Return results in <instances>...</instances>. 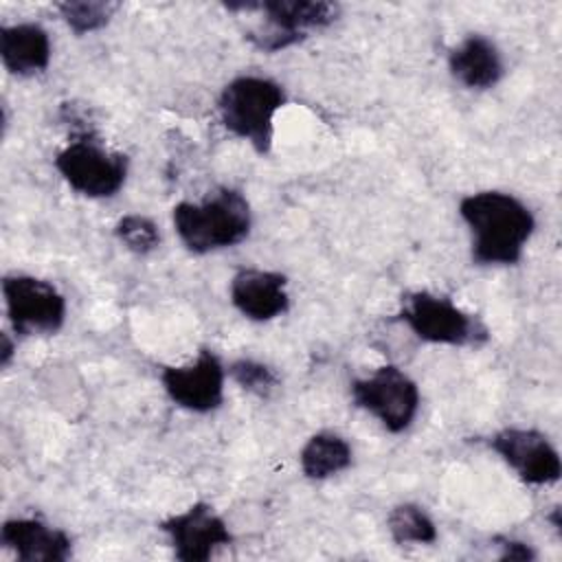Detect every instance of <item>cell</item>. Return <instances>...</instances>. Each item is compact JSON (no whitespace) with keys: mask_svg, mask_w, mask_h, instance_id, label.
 <instances>
[{"mask_svg":"<svg viewBox=\"0 0 562 562\" xmlns=\"http://www.w3.org/2000/svg\"><path fill=\"white\" fill-rule=\"evenodd\" d=\"M459 215L472 235V259L481 266L518 263L533 235V213L512 193L476 191L459 202Z\"/></svg>","mask_w":562,"mask_h":562,"instance_id":"6da1fadb","label":"cell"},{"mask_svg":"<svg viewBox=\"0 0 562 562\" xmlns=\"http://www.w3.org/2000/svg\"><path fill=\"white\" fill-rule=\"evenodd\" d=\"M171 220L180 241L195 255L237 246L252 226L250 204L237 189H220L202 202H180Z\"/></svg>","mask_w":562,"mask_h":562,"instance_id":"7a4b0ae2","label":"cell"},{"mask_svg":"<svg viewBox=\"0 0 562 562\" xmlns=\"http://www.w3.org/2000/svg\"><path fill=\"white\" fill-rule=\"evenodd\" d=\"M285 103L283 88L257 75L235 77L220 94L217 108L224 127L252 145L255 151L268 154L274 134V116Z\"/></svg>","mask_w":562,"mask_h":562,"instance_id":"3957f363","label":"cell"},{"mask_svg":"<svg viewBox=\"0 0 562 562\" xmlns=\"http://www.w3.org/2000/svg\"><path fill=\"white\" fill-rule=\"evenodd\" d=\"M400 318L408 329L432 345H479L487 338V327L465 310H461L452 299L417 290L402 299Z\"/></svg>","mask_w":562,"mask_h":562,"instance_id":"277c9868","label":"cell"},{"mask_svg":"<svg viewBox=\"0 0 562 562\" xmlns=\"http://www.w3.org/2000/svg\"><path fill=\"white\" fill-rule=\"evenodd\" d=\"M55 167L70 189L88 198H110L127 178V158L103 147L88 132L75 136L55 156Z\"/></svg>","mask_w":562,"mask_h":562,"instance_id":"5b68a950","label":"cell"},{"mask_svg":"<svg viewBox=\"0 0 562 562\" xmlns=\"http://www.w3.org/2000/svg\"><path fill=\"white\" fill-rule=\"evenodd\" d=\"M351 400L393 435L404 432L419 411L415 380L395 364H384L371 375L356 380L351 384Z\"/></svg>","mask_w":562,"mask_h":562,"instance_id":"8992f818","label":"cell"},{"mask_svg":"<svg viewBox=\"0 0 562 562\" xmlns=\"http://www.w3.org/2000/svg\"><path fill=\"white\" fill-rule=\"evenodd\" d=\"M259 11L266 15V22L248 40L259 50L274 53L301 42L312 29L329 26L338 18L340 7L325 0H268L259 2Z\"/></svg>","mask_w":562,"mask_h":562,"instance_id":"52a82bcc","label":"cell"},{"mask_svg":"<svg viewBox=\"0 0 562 562\" xmlns=\"http://www.w3.org/2000/svg\"><path fill=\"white\" fill-rule=\"evenodd\" d=\"M2 294L18 334H53L64 325L66 301L53 283L31 274H9L2 281Z\"/></svg>","mask_w":562,"mask_h":562,"instance_id":"ba28073f","label":"cell"},{"mask_svg":"<svg viewBox=\"0 0 562 562\" xmlns=\"http://www.w3.org/2000/svg\"><path fill=\"white\" fill-rule=\"evenodd\" d=\"M160 531L182 562H206L233 538L224 518L209 503H193L184 512L171 514L160 522Z\"/></svg>","mask_w":562,"mask_h":562,"instance_id":"9c48e42d","label":"cell"},{"mask_svg":"<svg viewBox=\"0 0 562 562\" xmlns=\"http://www.w3.org/2000/svg\"><path fill=\"white\" fill-rule=\"evenodd\" d=\"M226 371L220 358L202 349L195 360L178 367H165L160 382L173 404L191 413L215 411L224 402Z\"/></svg>","mask_w":562,"mask_h":562,"instance_id":"30bf717a","label":"cell"},{"mask_svg":"<svg viewBox=\"0 0 562 562\" xmlns=\"http://www.w3.org/2000/svg\"><path fill=\"white\" fill-rule=\"evenodd\" d=\"M490 446L529 485H551L562 474L560 454L540 430L503 428L490 439Z\"/></svg>","mask_w":562,"mask_h":562,"instance_id":"8fae6325","label":"cell"},{"mask_svg":"<svg viewBox=\"0 0 562 562\" xmlns=\"http://www.w3.org/2000/svg\"><path fill=\"white\" fill-rule=\"evenodd\" d=\"M231 301L250 321H272L290 305L288 281L272 270H239L231 281Z\"/></svg>","mask_w":562,"mask_h":562,"instance_id":"7c38bea8","label":"cell"},{"mask_svg":"<svg viewBox=\"0 0 562 562\" xmlns=\"http://www.w3.org/2000/svg\"><path fill=\"white\" fill-rule=\"evenodd\" d=\"M0 542L22 562H64L72 540L66 531L37 518H11L0 529Z\"/></svg>","mask_w":562,"mask_h":562,"instance_id":"4fadbf2b","label":"cell"},{"mask_svg":"<svg viewBox=\"0 0 562 562\" xmlns=\"http://www.w3.org/2000/svg\"><path fill=\"white\" fill-rule=\"evenodd\" d=\"M448 66L452 77L470 90H487L496 86L505 72L496 44L479 33L468 35L452 48Z\"/></svg>","mask_w":562,"mask_h":562,"instance_id":"5bb4252c","label":"cell"},{"mask_svg":"<svg viewBox=\"0 0 562 562\" xmlns=\"http://www.w3.org/2000/svg\"><path fill=\"white\" fill-rule=\"evenodd\" d=\"M0 57L9 72L29 77L42 72L50 61L48 33L33 22L0 29Z\"/></svg>","mask_w":562,"mask_h":562,"instance_id":"9a60e30c","label":"cell"},{"mask_svg":"<svg viewBox=\"0 0 562 562\" xmlns=\"http://www.w3.org/2000/svg\"><path fill=\"white\" fill-rule=\"evenodd\" d=\"M299 461L307 479L321 481L351 465V448L336 432H316L305 441Z\"/></svg>","mask_w":562,"mask_h":562,"instance_id":"2e32d148","label":"cell"},{"mask_svg":"<svg viewBox=\"0 0 562 562\" xmlns=\"http://www.w3.org/2000/svg\"><path fill=\"white\" fill-rule=\"evenodd\" d=\"M386 527L397 544H430L437 540L435 520L415 503H402L386 516Z\"/></svg>","mask_w":562,"mask_h":562,"instance_id":"e0dca14e","label":"cell"},{"mask_svg":"<svg viewBox=\"0 0 562 562\" xmlns=\"http://www.w3.org/2000/svg\"><path fill=\"white\" fill-rule=\"evenodd\" d=\"M64 22L75 33H90L110 22L114 11L119 9L116 2H103V0H68L55 4Z\"/></svg>","mask_w":562,"mask_h":562,"instance_id":"ac0fdd59","label":"cell"},{"mask_svg":"<svg viewBox=\"0 0 562 562\" xmlns=\"http://www.w3.org/2000/svg\"><path fill=\"white\" fill-rule=\"evenodd\" d=\"M114 233L119 237V241L136 252V255H147L151 252L158 241H160V233H158V226L145 217V215H138V213H132V215H123L116 226H114Z\"/></svg>","mask_w":562,"mask_h":562,"instance_id":"d6986e66","label":"cell"},{"mask_svg":"<svg viewBox=\"0 0 562 562\" xmlns=\"http://www.w3.org/2000/svg\"><path fill=\"white\" fill-rule=\"evenodd\" d=\"M228 375L248 393H255L259 397H268L277 386H279V378L277 373L266 367L263 362L250 360V358H241L235 360L228 367Z\"/></svg>","mask_w":562,"mask_h":562,"instance_id":"ffe728a7","label":"cell"},{"mask_svg":"<svg viewBox=\"0 0 562 562\" xmlns=\"http://www.w3.org/2000/svg\"><path fill=\"white\" fill-rule=\"evenodd\" d=\"M501 560H520L529 562L536 558L533 549L520 540H501Z\"/></svg>","mask_w":562,"mask_h":562,"instance_id":"44dd1931","label":"cell"},{"mask_svg":"<svg viewBox=\"0 0 562 562\" xmlns=\"http://www.w3.org/2000/svg\"><path fill=\"white\" fill-rule=\"evenodd\" d=\"M11 356H13V342L9 340L7 334H2V349H0V364L7 367L11 362Z\"/></svg>","mask_w":562,"mask_h":562,"instance_id":"7402d4cb","label":"cell"}]
</instances>
